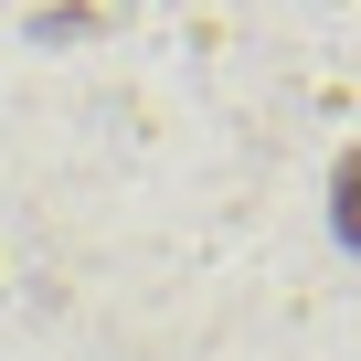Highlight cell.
I'll return each instance as SVG.
<instances>
[{
  "mask_svg": "<svg viewBox=\"0 0 361 361\" xmlns=\"http://www.w3.org/2000/svg\"><path fill=\"white\" fill-rule=\"evenodd\" d=\"M329 234L361 255V149H340V170H329Z\"/></svg>",
  "mask_w": 361,
  "mask_h": 361,
  "instance_id": "6da1fadb",
  "label": "cell"
}]
</instances>
